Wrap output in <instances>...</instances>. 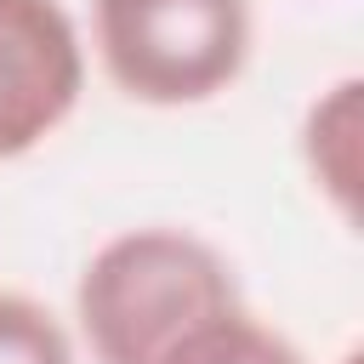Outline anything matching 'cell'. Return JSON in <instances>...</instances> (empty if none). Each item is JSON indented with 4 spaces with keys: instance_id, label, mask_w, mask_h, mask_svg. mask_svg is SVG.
<instances>
[{
    "instance_id": "obj_4",
    "label": "cell",
    "mask_w": 364,
    "mask_h": 364,
    "mask_svg": "<svg viewBox=\"0 0 364 364\" xmlns=\"http://www.w3.org/2000/svg\"><path fill=\"white\" fill-rule=\"evenodd\" d=\"M358 80H341L330 85L313 108H307V125H301V154H307V171L313 182L330 193V205L353 222L358 210Z\"/></svg>"
},
{
    "instance_id": "obj_6",
    "label": "cell",
    "mask_w": 364,
    "mask_h": 364,
    "mask_svg": "<svg viewBox=\"0 0 364 364\" xmlns=\"http://www.w3.org/2000/svg\"><path fill=\"white\" fill-rule=\"evenodd\" d=\"M0 364H74V341L34 296L0 290Z\"/></svg>"
},
{
    "instance_id": "obj_1",
    "label": "cell",
    "mask_w": 364,
    "mask_h": 364,
    "mask_svg": "<svg viewBox=\"0 0 364 364\" xmlns=\"http://www.w3.org/2000/svg\"><path fill=\"white\" fill-rule=\"evenodd\" d=\"M239 307V279L188 228H131L108 239L74 290L97 364H159L188 330Z\"/></svg>"
},
{
    "instance_id": "obj_3",
    "label": "cell",
    "mask_w": 364,
    "mask_h": 364,
    "mask_svg": "<svg viewBox=\"0 0 364 364\" xmlns=\"http://www.w3.org/2000/svg\"><path fill=\"white\" fill-rule=\"evenodd\" d=\"M80 91L85 51L63 0H0V159L40 148Z\"/></svg>"
},
{
    "instance_id": "obj_2",
    "label": "cell",
    "mask_w": 364,
    "mask_h": 364,
    "mask_svg": "<svg viewBox=\"0 0 364 364\" xmlns=\"http://www.w3.org/2000/svg\"><path fill=\"white\" fill-rule=\"evenodd\" d=\"M91 28L108 80L154 108L205 102L250 63V0H97Z\"/></svg>"
},
{
    "instance_id": "obj_5",
    "label": "cell",
    "mask_w": 364,
    "mask_h": 364,
    "mask_svg": "<svg viewBox=\"0 0 364 364\" xmlns=\"http://www.w3.org/2000/svg\"><path fill=\"white\" fill-rule=\"evenodd\" d=\"M159 364H301V353L279 330H267L245 307H233V313L188 330Z\"/></svg>"
}]
</instances>
